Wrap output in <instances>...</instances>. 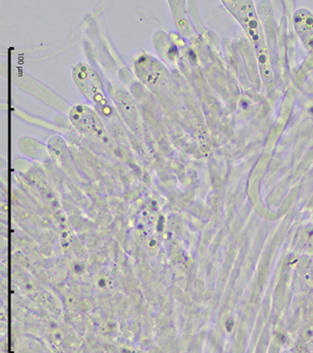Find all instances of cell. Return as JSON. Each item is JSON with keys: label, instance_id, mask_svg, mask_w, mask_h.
Wrapping results in <instances>:
<instances>
[{"label": "cell", "instance_id": "obj_1", "mask_svg": "<svg viewBox=\"0 0 313 353\" xmlns=\"http://www.w3.org/2000/svg\"><path fill=\"white\" fill-rule=\"evenodd\" d=\"M230 9L236 10V12H233L235 17H238V19L241 23H245V27L248 33L251 36V39L255 42L256 46L260 48L259 53V61L261 64H266L268 60V55L263 52V45H261L260 37V28L257 19H256L255 12H254L253 4L250 1H237L230 2Z\"/></svg>", "mask_w": 313, "mask_h": 353}, {"label": "cell", "instance_id": "obj_2", "mask_svg": "<svg viewBox=\"0 0 313 353\" xmlns=\"http://www.w3.org/2000/svg\"><path fill=\"white\" fill-rule=\"evenodd\" d=\"M296 32L309 48L313 49V17L310 12L300 11L294 17Z\"/></svg>", "mask_w": 313, "mask_h": 353}]
</instances>
